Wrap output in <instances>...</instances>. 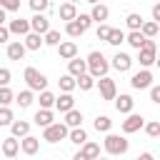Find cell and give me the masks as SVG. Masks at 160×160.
Instances as JSON below:
<instances>
[{
  "label": "cell",
  "mask_w": 160,
  "mask_h": 160,
  "mask_svg": "<svg viewBox=\"0 0 160 160\" xmlns=\"http://www.w3.org/2000/svg\"><path fill=\"white\" fill-rule=\"evenodd\" d=\"M88 70H90V75H92V78H105V75H108V70H110V62L105 60V55H102V52L92 50V52L88 55Z\"/></svg>",
  "instance_id": "6da1fadb"
},
{
  "label": "cell",
  "mask_w": 160,
  "mask_h": 160,
  "mask_svg": "<svg viewBox=\"0 0 160 160\" xmlns=\"http://www.w3.org/2000/svg\"><path fill=\"white\" fill-rule=\"evenodd\" d=\"M105 150L110 152V155H125L128 152V148H130V142L122 138V135H112V132H108L105 135Z\"/></svg>",
  "instance_id": "7a4b0ae2"
},
{
  "label": "cell",
  "mask_w": 160,
  "mask_h": 160,
  "mask_svg": "<svg viewBox=\"0 0 160 160\" xmlns=\"http://www.w3.org/2000/svg\"><path fill=\"white\" fill-rule=\"evenodd\" d=\"M25 82H28L30 90H38V92H42L48 88V78L35 68H25Z\"/></svg>",
  "instance_id": "3957f363"
},
{
  "label": "cell",
  "mask_w": 160,
  "mask_h": 160,
  "mask_svg": "<svg viewBox=\"0 0 160 160\" xmlns=\"http://www.w3.org/2000/svg\"><path fill=\"white\" fill-rule=\"evenodd\" d=\"M68 135H70V130H68V125H65V122H52V125H48V128H45L42 140H48V142H58V140H65Z\"/></svg>",
  "instance_id": "277c9868"
},
{
  "label": "cell",
  "mask_w": 160,
  "mask_h": 160,
  "mask_svg": "<svg viewBox=\"0 0 160 160\" xmlns=\"http://www.w3.org/2000/svg\"><path fill=\"white\" fill-rule=\"evenodd\" d=\"M155 60H158V58H155V42L148 38V40H145V45L140 48V58H138V62H140L142 68H150Z\"/></svg>",
  "instance_id": "5b68a950"
},
{
  "label": "cell",
  "mask_w": 160,
  "mask_h": 160,
  "mask_svg": "<svg viewBox=\"0 0 160 160\" xmlns=\"http://www.w3.org/2000/svg\"><path fill=\"white\" fill-rule=\"evenodd\" d=\"M130 85H132L135 90H145V88H152V72H150L148 68H142L140 72H135V75L130 78Z\"/></svg>",
  "instance_id": "8992f818"
},
{
  "label": "cell",
  "mask_w": 160,
  "mask_h": 160,
  "mask_svg": "<svg viewBox=\"0 0 160 160\" xmlns=\"http://www.w3.org/2000/svg\"><path fill=\"white\" fill-rule=\"evenodd\" d=\"M98 88H100V98H102V100H115V98H118V88H115V80H110L108 75L98 80Z\"/></svg>",
  "instance_id": "52a82bcc"
},
{
  "label": "cell",
  "mask_w": 160,
  "mask_h": 160,
  "mask_svg": "<svg viewBox=\"0 0 160 160\" xmlns=\"http://www.w3.org/2000/svg\"><path fill=\"white\" fill-rule=\"evenodd\" d=\"M142 125H145L142 115H138V112H128V118L122 120V132H125V135H130V132H138Z\"/></svg>",
  "instance_id": "ba28073f"
},
{
  "label": "cell",
  "mask_w": 160,
  "mask_h": 160,
  "mask_svg": "<svg viewBox=\"0 0 160 160\" xmlns=\"http://www.w3.org/2000/svg\"><path fill=\"white\" fill-rule=\"evenodd\" d=\"M30 28H32V32H40V35H45V32L50 30V20H48L42 12H35V15L30 18Z\"/></svg>",
  "instance_id": "9c48e42d"
},
{
  "label": "cell",
  "mask_w": 160,
  "mask_h": 160,
  "mask_svg": "<svg viewBox=\"0 0 160 160\" xmlns=\"http://www.w3.org/2000/svg\"><path fill=\"white\" fill-rule=\"evenodd\" d=\"M112 68L120 70V72H128V70L132 68V58H130L128 52H115V58H112Z\"/></svg>",
  "instance_id": "30bf717a"
},
{
  "label": "cell",
  "mask_w": 160,
  "mask_h": 160,
  "mask_svg": "<svg viewBox=\"0 0 160 160\" xmlns=\"http://www.w3.org/2000/svg\"><path fill=\"white\" fill-rule=\"evenodd\" d=\"M68 72H70V75H75V78L85 75V72H88V60H80V58L68 60Z\"/></svg>",
  "instance_id": "8fae6325"
},
{
  "label": "cell",
  "mask_w": 160,
  "mask_h": 160,
  "mask_svg": "<svg viewBox=\"0 0 160 160\" xmlns=\"http://www.w3.org/2000/svg\"><path fill=\"white\" fill-rule=\"evenodd\" d=\"M20 150H22L25 155H35V152L40 150V140L32 138V135H25V138L20 140Z\"/></svg>",
  "instance_id": "7c38bea8"
},
{
  "label": "cell",
  "mask_w": 160,
  "mask_h": 160,
  "mask_svg": "<svg viewBox=\"0 0 160 160\" xmlns=\"http://www.w3.org/2000/svg\"><path fill=\"white\" fill-rule=\"evenodd\" d=\"M10 32L12 35H28L32 28H30V20H22V18H18V20H10Z\"/></svg>",
  "instance_id": "4fadbf2b"
},
{
  "label": "cell",
  "mask_w": 160,
  "mask_h": 160,
  "mask_svg": "<svg viewBox=\"0 0 160 160\" xmlns=\"http://www.w3.org/2000/svg\"><path fill=\"white\" fill-rule=\"evenodd\" d=\"M58 55L62 58V60H72V58H78V45L75 42H60L58 45Z\"/></svg>",
  "instance_id": "5bb4252c"
},
{
  "label": "cell",
  "mask_w": 160,
  "mask_h": 160,
  "mask_svg": "<svg viewBox=\"0 0 160 160\" xmlns=\"http://www.w3.org/2000/svg\"><path fill=\"white\" fill-rule=\"evenodd\" d=\"M55 108H58L60 112H70V110L75 108V98H72L70 92H62L60 98H55Z\"/></svg>",
  "instance_id": "9a60e30c"
},
{
  "label": "cell",
  "mask_w": 160,
  "mask_h": 160,
  "mask_svg": "<svg viewBox=\"0 0 160 160\" xmlns=\"http://www.w3.org/2000/svg\"><path fill=\"white\" fill-rule=\"evenodd\" d=\"M25 50H28V48H25V42L15 40V42H10V45H8V58H10V60H22V58H25Z\"/></svg>",
  "instance_id": "2e32d148"
},
{
  "label": "cell",
  "mask_w": 160,
  "mask_h": 160,
  "mask_svg": "<svg viewBox=\"0 0 160 160\" xmlns=\"http://www.w3.org/2000/svg\"><path fill=\"white\" fill-rule=\"evenodd\" d=\"M18 150H20V140H18L15 135L2 140V152H5V158H15V155H18Z\"/></svg>",
  "instance_id": "e0dca14e"
},
{
  "label": "cell",
  "mask_w": 160,
  "mask_h": 160,
  "mask_svg": "<svg viewBox=\"0 0 160 160\" xmlns=\"http://www.w3.org/2000/svg\"><path fill=\"white\" fill-rule=\"evenodd\" d=\"M90 18H92L95 22H105V20L110 18V8H108V5H102V2H98V5H92Z\"/></svg>",
  "instance_id": "ac0fdd59"
},
{
  "label": "cell",
  "mask_w": 160,
  "mask_h": 160,
  "mask_svg": "<svg viewBox=\"0 0 160 160\" xmlns=\"http://www.w3.org/2000/svg\"><path fill=\"white\" fill-rule=\"evenodd\" d=\"M145 40H148V38L142 35V30H130V32L125 35V42H130L135 50H140V48L145 45Z\"/></svg>",
  "instance_id": "d6986e66"
},
{
  "label": "cell",
  "mask_w": 160,
  "mask_h": 160,
  "mask_svg": "<svg viewBox=\"0 0 160 160\" xmlns=\"http://www.w3.org/2000/svg\"><path fill=\"white\" fill-rule=\"evenodd\" d=\"M132 105H135V100L130 98V95H120V98H115V108H118V112H132Z\"/></svg>",
  "instance_id": "ffe728a7"
},
{
  "label": "cell",
  "mask_w": 160,
  "mask_h": 160,
  "mask_svg": "<svg viewBox=\"0 0 160 160\" xmlns=\"http://www.w3.org/2000/svg\"><path fill=\"white\" fill-rule=\"evenodd\" d=\"M32 120H35V125H40V128H48V125H52V112H50L48 108H40Z\"/></svg>",
  "instance_id": "44dd1931"
},
{
  "label": "cell",
  "mask_w": 160,
  "mask_h": 160,
  "mask_svg": "<svg viewBox=\"0 0 160 160\" xmlns=\"http://www.w3.org/2000/svg\"><path fill=\"white\" fill-rule=\"evenodd\" d=\"M58 15H60L62 20H68V22H70V20H75V18H78L75 2H62V5H60V10H58Z\"/></svg>",
  "instance_id": "7402d4cb"
},
{
  "label": "cell",
  "mask_w": 160,
  "mask_h": 160,
  "mask_svg": "<svg viewBox=\"0 0 160 160\" xmlns=\"http://www.w3.org/2000/svg\"><path fill=\"white\" fill-rule=\"evenodd\" d=\"M42 42H45V38H42L40 32H28V35H25V48H28V50H40Z\"/></svg>",
  "instance_id": "603a6c76"
},
{
  "label": "cell",
  "mask_w": 160,
  "mask_h": 160,
  "mask_svg": "<svg viewBox=\"0 0 160 160\" xmlns=\"http://www.w3.org/2000/svg\"><path fill=\"white\" fill-rule=\"evenodd\" d=\"M58 85H60V90H62V92H72V90L78 88V78L68 72V75H62V78L58 80Z\"/></svg>",
  "instance_id": "cb8c5ba5"
},
{
  "label": "cell",
  "mask_w": 160,
  "mask_h": 160,
  "mask_svg": "<svg viewBox=\"0 0 160 160\" xmlns=\"http://www.w3.org/2000/svg\"><path fill=\"white\" fill-rule=\"evenodd\" d=\"M65 125H68V128H80V125H82V112L75 110V108H72L70 112H65Z\"/></svg>",
  "instance_id": "d4e9b609"
},
{
  "label": "cell",
  "mask_w": 160,
  "mask_h": 160,
  "mask_svg": "<svg viewBox=\"0 0 160 160\" xmlns=\"http://www.w3.org/2000/svg\"><path fill=\"white\" fill-rule=\"evenodd\" d=\"M10 130H12L15 138H25V135H30V122H25V120H15V122L10 125Z\"/></svg>",
  "instance_id": "484cf974"
},
{
  "label": "cell",
  "mask_w": 160,
  "mask_h": 160,
  "mask_svg": "<svg viewBox=\"0 0 160 160\" xmlns=\"http://www.w3.org/2000/svg\"><path fill=\"white\" fill-rule=\"evenodd\" d=\"M80 152H82L88 160H98V158H100V145H98V142H85Z\"/></svg>",
  "instance_id": "4316f807"
},
{
  "label": "cell",
  "mask_w": 160,
  "mask_h": 160,
  "mask_svg": "<svg viewBox=\"0 0 160 160\" xmlns=\"http://www.w3.org/2000/svg\"><path fill=\"white\" fill-rule=\"evenodd\" d=\"M68 138H70V142H75V145H85V142H88V132H85L82 128H72Z\"/></svg>",
  "instance_id": "83f0119b"
},
{
  "label": "cell",
  "mask_w": 160,
  "mask_h": 160,
  "mask_svg": "<svg viewBox=\"0 0 160 160\" xmlns=\"http://www.w3.org/2000/svg\"><path fill=\"white\" fill-rule=\"evenodd\" d=\"M110 128H112V120L108 115H98L95 118V130L98 132H110Z\"/></svg>",
  "instance_id": "f1b7e54d"
},
{
  "label": "cell",
  "mask_w": 160,
  "mask_h": 160,
  "mask_svg": "<svg viewBox=\"0 0 160 160\" xmlns=\"http://www.w3.org/2000/svg\"><path fill=\"white\" fill-rule=\"evenodd\" d=\"M15 102H18L20 108H30V105H32V90H22V92H18V95H15Z\"/></svg>",
  "instance_id": "f546056e"
},
{
  "label": "cell",
  "mask_w": 160,
  "mask_h": 160,
  "mask_svg": "<svg viewBox=\"0 0 160 160\" xmlns=\"http://www.w3.org/2000/svg\"><path fill=\"white\" fill-rule=\"evenodd\" d=\"M142 22H145V20H142L138 12H130V15L125 18V25H128L130 30H140V28H142Z\"/></svg>",
  "instance_id": "4dcf8cb0"
},
{
  "label": "cell",
  "mask_w": 160,
  "mask_h": 160,
  "mask_svg": "<svg viewBox=\"0 0 160 160\" xmlns=\"http://www.w3.org/2000/svg\"><path fill=\"white\" fill-rule=\"evenodd\" d=\"M65 32H68L70 38H80V35H82L85 30H82V25H80L78 20H70V22L65 25Z\"/></svg>",
  "instance_id": "1f68e13d"
},
{
  "label": "cell",
  "mask_w": 160,
  "mask_h": 160,
  "mask_svg": "<svg viewBox=\"0 0 160 160\" xmlns=\"http://www.w3.org/2000/svg\"><path fill=\"white\" fill-rule=\"evenodd\" d=\"M140 30H142V35H145V38H155V35L160 32V25L152 20V22H142V28H140Z\"/></svg>",
  "instance_id": "d6a6232c"
},
{
  "label": "cell",
  "mask_w": 160,
  "mask_h": 160,
  "mask_svg": "<svg viewBox=\"0 0 160 160\" xmlns=\"http://www.w3.org/2000/svg\"><path fill=\"white\" fill-rule=\"evenodd\" d=\"M15 120H12V110L8 108V105H0V128L2 125H12Z\"/></svg>",
  "instance_id": "836d02e7"
},
{
  "label": "cell",
  "mask_w": 160,
  "mask_h": 160,
  "mask_svg": "<svg viewBox=\"0 0 160 160\" xmlns=\"http://www.w3.org/2000/svg\"><path fill=\"white\" fill-rule=\"evenodd\" d=\"M92 85H95V78H92L90 72H85V75L78 78V88H80V90H90Z\"/></svg>",
  "instance_id": "e575fe53"
},
{
  "label": "cell",
  "mask_w": 160,
  "mask_h": 160,
  "mask_svg": "<svg viewBox=\"0 0 160 160\" xmlns=\"http://www.w3.org/2000/svg\"><path fill=\"white\" fill-rule=\"evenodd\" d=\"M40 108H48V110L55 108V95L48 92V90H42V92H40Z\"/></svg>",
  "instance_id": "d590c367"
},
{
  "label": "cell",
  "mask_w": 160,
  "mask_h": 160,
  "mask_svg": "<svg viewBox=\"0 0 160 160\" xmlns=\"http://www.w3.org/2000/svg\"><path fill=\"white\" fill-rule=\"evenodd\" d=\"M108 42H110V45H120V42H125V32H122V30H118V28H112V30H110Z\"/></svg>",
  "instance_id": "8d00e7d4"
},
{
  "label": "cell",
  "mask_w": 160,
  "mask_h": 160,
  "mask_svg": "<svg viewBox=\"0 0 160 160\" xmlns=\"http://www.w3.org/2000/svg\"><path fill=\"white\" fill-rule=\"evenodd\" d=\"M12 100H15V95H12V90H10L8 85H2V88H0V105H10Z\"/></svg>",
  "instance_id": "74e56055"
},
{
  "label": "cell",
  "mask_w": 160,
  "mask_h": 160,
  "mask_svg": "<svg viewBox=\"0 0 160 160\" xmlns=\"http://www.w3.org/2000/svg\"><path fill=\"white\" fill-rule=\"evenodd\" d=\"M45 45L58 48V45H60V32H58V30H48V32H45Z\"/></svg>",
  "instance_id": "f35d334b"
},
{
  "label": "cell",
  "mask_w": 160,
  "mask_h": 160,
  "mask_svg": "<svg viewBox=\"0 0 160 160\" xmlns=\"http://www.w3.org/2000/svg\"><path fill=\"white\" fill-rule=\"evenodd\" d=\"M30 8H32V12H45L50 8V0H30Z\"/></svg>",
  "instance_id": "ab89813d"
},
{
  "label": "cell",
  "mask_w": 160,
  "mask_h": 160,
  "mask_svg": "<svg viewBox=\"0 0 160 160\" xmlns=\"http://www.w3.org/2000/svg\"><path fill=\"white\" fill-rule=\"evenodd\" d=\"M145 132H148L150 138H160V122H158V120L148 122V125H145Z\"/></svg>",
  "instance_id": "60d3db41"
},
{
  "label": "cell",
  "mask_w": 160,
  "mask_h": 160,
  "mask_svg": "<svg viewBox=\"0 0 160 160\" xmlns=\"http://www.w3.org/2000/svg\"><path fill=\"white\" fill-rule=\"evenodd\" d=\"M110 30H112L110 25H102V22H100V25H98V40H105V42H108V38H110Z\"/></svg>",
  "instance_id": "b9f144b4"
},
{
  "label": "cell",
  "mask_w": 160,
  "mask_h": 160,
  "mask_svg": "<svg viewBox=\"0 0 160 160\" xmlns=\"http://www.w3.org/2000/svg\"><path fill=\"white\" fill-rule=\"evenodd\" d=\"M0 8H5V10H20V0H0Z\"/></svg>",
  "instance_id": "7bdbcfd3"
},
{
  "label": "cell",
  "mask_w": 160,
  "mask_h": 160,
  "mask_svg": "<svg viewBox=\"0 0 160 160\" xmlns=\"http://www.w3.org/2000/svg\"><path fill=\"white\" fill-rule=\"evenodd\" d=\"M75 20H78V22H80V25H82V30H88V28H90V25H92V18H90V15H82V12H80V15H78V18H75Z\"/></svg>",
  "instance_id": "ee69618b"
},
{
  "label": "cell",
  "mask_w": 160,
  "mask_h": 160,
  "mask_svg": "<svg viewBox=\"0 0 160 160\" xmlns=\"http://www.w3.org/2000/svg\"><path fill=\"white\" fill-rule=\"evenodd\" d=\"M10 78H12V75H10V70H8V68H0V88H2V85H8V82H10Z\"/></svg>",
  "instance_id": "f6af8a7d"
},
{
  "label": "cell",
  "mask_w": 160,
  "mask_h": 160,
  "mask_svg": "<svg viewBox=\"0 0 160 160\" xmlns=\"http://www.w3.org/2000/svg\"><path fill=\"white\" fill-rule=\"evenodd\" d=\"M150 100L160 105V85H152V88H150Z\"/></svg>",
  "instance_id": "bcb514c9"
},
{
  "label": "cell",
  "mask_w": 160,
  "mask_h": 160,
  "mask_svg": "<svg viewBox=\"0 0 160 160\" xmlns=\"http://www.w3.org/2000/svg\"><path fill=\"white\" fill-rule=\"evenodd\" d=\"M8 38H10V28L0 25V45H2V42H8Z\"/></svg>",
  "instance_id": "7dc6e473"
},
{
  "label": "cell",
  "mask_w": 160,
  "mask_h": 160,
  "mask_svg": "<svg viewBox=\"0 0 160 160\" xmlns=\"http://www.w3.org/2000/svg\"><path fill=\"white\" fill-rule=\"evenodd\" d=\"M152 20H155V22H160V2H155V5H152Z\"/></svg>",
  "instance_id": "c3c4849f"
},
{
  "label": "cell",
  "mask_w": 160,
  "mask_h": 160,
  "mask_svg": "<svg viewBox=\"0 0 160 160\" xmlns=\"http://www.w3.org/2000/svg\"><path fill=\"white\" fill-rule=\"evenodd\" d=\"M135 160H155V158H152V152H142V155H138Z\"/></svg>",
  "instance_id": "681fc988"
},
{
  "label": "cell",
  "mask_w": 160,
  "mask_h": 160,
  "mask_svg": "<svg viewBox=\"0 0 160 160\" xmlns=\"http://www.w3.org/2000/svg\"><path fill=\"white\" fill-rule=\"evenodd\" d=\"M5 12H8V10H5V8H0V25H2L5 20H8V18H5Z\"/></svg>",
  "instance_id": "f907efd6"
},
{
  "label": "cell",
  "mask_w": 160,
  "mask_h": 160,
  "mask_svg": "<svg viewBox=\"0 0 160 160\" xmlns=\"http://www.w3.org/2000/svg\"><path fill=\"white\" fill-rule=\"evenodd\" d=\"M72 160H88V158H85V155H82V152H78V155H75V158H72Z\"/></svg>",
  "instance_id": "816d5d0a"
},
{
  "label": "cell",
  "mask_w": 160,
  "mask_h": 160,
  "mask_svg": "<svg viewBox=\"0 0 160 160\" xmlns=\"http://www.w3.org/2000/svg\"><path fill=\"white\" fill-rule=\"evenodd\" d=\"M85 2H92V5H98V2H100V0H85Z\"/></svg>",
  "instance_id": "f5cc1de1"
},
{
  "label": "cell",
  "mask_w": 160,
  "mask_h": 160,
  "mask_svg": "<svg viewBox=\"0 0 160 160\" xmlns=\"http://www.w3.org/2000/svg\"><path fill=\"white\" fill-rule=\"evenodd\" d=\"M155 62H158V68H160V60H155Z\"/></svg>",
  "instance_id": "db71d44e"
},
{
  "label": "cell",
  "mask_w": 160,
  "mask_h": 160,
  "mask_svg": "<svg viewBox=\"0 0 160 160\" xmlns=\"http://www.w3.org/2000/svg\"><path fill=\"white\" fill-rule=\"evenodd\" d=\"M70 2H78V0H70Z\"/></svg>",
  "instance_id": "11a10c76"
},
{
  "label": "cell",
  "mask_w": 160,
  "mask_h": 160,
  "mask_svg": "<svg viewBox=\"0 0 160 160\" xmlns=\"http://www.w3.org/2000/svg\"><path fill=\"white\" fill-rule=\"evenodd\" d=\"M98 160H105V158H98Z\"/></svg>",
  "instance_id": "9f6ffc18"
},
{
  "label": "cell",
  "mask_w": 160,
  "mask_h": 160,
  "mask_svg": "<svg viewBox=\"0 0 160 160\" xmlns=\"http://www.w3.org/2000/svg\"><path fill=\"white\" fill-rule=\"evenodd\" d=\"M10 160H15V158H10Z\"/></svg>",
  "instance_id": "6f0895ef"
},
{
  "label": "cell",
  "mask_w": 160,
  "mask_h": 160,
  "mask_svg": "<svg viewBox=\"0 0 160 160\" xmlns=\"http://www.w3.org/2000/svg\"><path fill=\"white\" fill-rule=\"evenodd\" d=\"M158 25H160V22H158Z\"/></svg>",
  "instance_id": "680465c9"
},
{
  "label": "cell",
  "mask_w": 160,
  "mask_h": 160,
  "mask_svg": "<svg viewBox=\"0 0 160 160\" xmlns=\"http://www.w3.org/2000/svg\"><path fill=\"white\" fill-rule=\"evenodd\" d=\"M158 2H160V0H158Z\"/></svg>",
  "instance_id": "91938a15"
}]
</instances>
